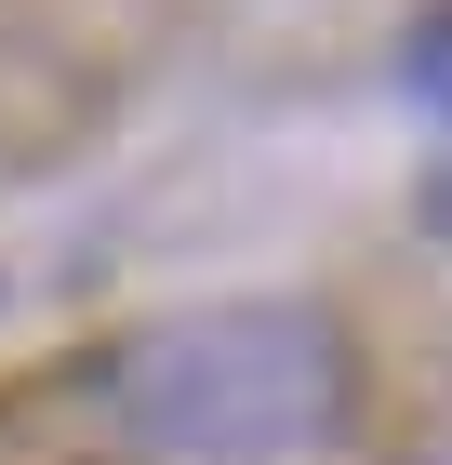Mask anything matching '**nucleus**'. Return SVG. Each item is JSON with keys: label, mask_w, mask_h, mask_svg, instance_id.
<instances>
[{"label": "nucleus", "mask_w": 452, "mask_h": 465, "mask_svg": "<svg viewBox=\"0 0 452 465\" xmlns=\"http://www.w3.org/2000/svg\"><path fill=\"white\" fill-rule=\"evenodd\" d=\"M106 412L186 465L306 452L347 412V346L319 306H200V320H160L106 359Z\"/></svg>", "instance_id": "f257e3e1"}, {"label": "nucleus", "mask_w": 452, "mask_h": 465, "mask_svg": "<svg viewBox=\"0 0 452 465\" xmlns=\"http://www.w3.org/2000/svg\"><path fill=\"white\" fill-rule=\"evenodd\" d=\"M399 94L452 120V0H426V14H413V40H399Z\"/></svg>", "instance_id": "f03ea898"}, {"label": "nucleus", "mask_w": 452, "mask_h": 465, "mask_svg": "<svg viewBox=\"0 0 452 465\" xmlns=\"http://www.w3.org/2000/svg\"><path fill=\"white\" fill-rule=\"evenodd\" d=\"M426 213H439V226H452V173H439V186H426Z\"/></svg>", "instance_id": "7ed1b4c3"}]
</instances>
